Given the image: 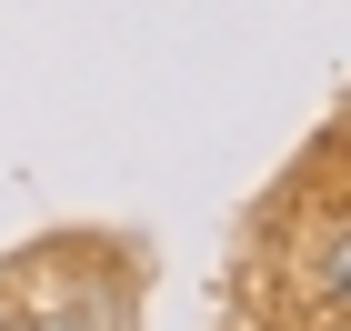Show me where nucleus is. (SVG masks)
<instances>
[{
    "mask_svg": "<svg viewBox=\"0 0 351 331\" xmlns=\"http://www.w3.org/2000/svg\"><path fill=\"white\" fill-rule=\"evenodd\" d=\"M311 311H341V221H322L311 241Z\"/></svg>",
    "mask_w": 351,
    "mask_h": 331,
    "instance_id": "nucleus-1",
    "label": "nucleus"
},
{
    "mask_svg": "<svg viewBox=\"0 0 351 331\" xmlns=\"http://www.w3.org/2000/svg\"><path fill=\"white\" fill-rule=\"evenodd\" d=\"M0 331H21V321H0Z\"/></svg>",
    "mask_w": 351,
    "mask_h": 331,
    "instance_id": "nucleus-2",
    "label": "nucleus"
}]
</instances>
